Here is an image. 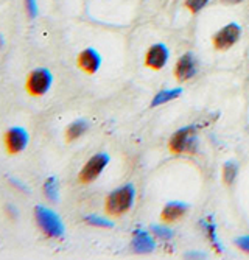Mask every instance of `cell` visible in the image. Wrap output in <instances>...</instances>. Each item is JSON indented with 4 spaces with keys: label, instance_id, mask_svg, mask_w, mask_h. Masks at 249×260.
Listing matches in <instances>:
<instances>
[{
    "label": "cell",
    "instance_id": "cell-1",
    "mask_svg": "<svg viewBox=\"0 0 249 260\" xmlns=\"http://www.w3.org/2000/svg\"><path fill=\"white\" fill-rule=\"evenodd\" d=\"M135 190L132 184H126L112 192L106 200V212L112 217L123 215L134 204Z\"/></svg>",
    "mask_w": 249,
    "mask_h": 260
},
{
    "label": "cell",
    "instance_id": "cell-2",
    "mask_svg": "<svg viewBox=\"0 0 249 260\" xmlns=\"http://www.w3.org/2000/svg\"><path fill=\"white\" fill-rule=\"evenodd\" d=\"M34 218H36L39 229L47 235V237L59 239L64 235V224L53 210L44 207V206H36L34 207Z\"/></svg>",
    "mask_w": 249,
    "mask_h": 260
},
{
    "label": "cell",
    "instance_id": "cell-3",
    "mask_svg": "<svg viewBox=\"0 0 249 260\" xmlns=\"http://www.w3.org/2000/svg\"><path fill=\"white\" fill-rule=\"evenodd\" d=\"M53 83V75L49 69H36L28 75L25 83V90L31 97H42L45 95Z\"/></svg>",
    "mask_w": 249,
    "mask_h": 260
},
{
    "label": "cell",
    "instance_id": "cell-4",
    "mask_svg": "<svg viewBox=\"0 0 249 260\" xmlns=\"http://www.w3.org/2000/svg\"><path fill=\"white\" fill-rule=\"evenodd\" d=\"M108 164H109V154H106V153H98V154L92 156V157H90V159L86 162V165L83 167V170L80 172V176H78L80 182L89 184V182L95 181V179L101 175V172L106 169V165H108Z\"/></svg>",
    "mask_w": 249,
    "mask_h": 260
},
{
    "label": "cell",
    "instance_id": "cell-5",
    "mask_svg": "<svg viewBox=\"0 0 249 260\" xmlns=\"http://www.w3.org/2000/svg\"><path fill=\"white\" fill-rule=\"evenodd\" d=\"M196 137H195V126H186L177 129L170 139V150L173 153H184V151H195Z\"/></svg>",
    "mask_w": 249,
    "mask_h": 260
},
{
    "label": "cell",
    "instance_id": "cell-6",
    "mask_svg": "<svg viewBox=\"0 0 249 260\" xmlns=\"http://www.w3.org/2000/svg\"><path fill=\"white\" fill-rule=\"evenodd\" d=\"M28 140H30V137H28L27 129L20 128V126L10 128L4 136V144H5V148H7L8 154L22 153L27 148Z\"/></svg>",
    "mask_w": 249,
    "mask_h": 260
},
{
    "label": "cell",
    "instance_id": "cell-7",
    "mask_svg": "<svg viewBox=\"0 0 249 260\" xmlns=\"http://www.w3.org/2000/svg\"><path fill=\"white\" fill-rule=\"evenodd\" d=\"M240 35H241L240 25H237L235 22H231L214 36V45L220 50L231 49V47L240 39Z\"/></svg>",
    "mask_w": 249,
    "mask_h": 260
},
{
    "label": "cell",
    "instance_id": "cell-8",
    "mask_svg": "<svg viewBox=\"0 0 249 260\" xmlns=\"http://www.w3.org/2000/svg\"><path fill=\"white\" fill-rule=\"evenodd\" d=\"M78 66L86 74H95L101 66V55L95 49H84L78 55Z\"/></svg>",
    "mask_w": 249,
    "mask_h": 260
},
{
    "label": "cell",
    "instance_id": "cell-9",
    "mask_svg": "<svg viewBox=\"0 0 249 260\" xmlns=\"http://www.w3.org/2000/svg\"><path fill=\"white\" fill-rule=\"evenodd\" d=\"M168 61V49L164 44H154L153 47H150V50L147 52V58L145 62L148 67L159 70L162 69Z\"/></svg>",
    "mask_w": 249,
    "mask_h": 260
},
{
    "label": "cell",
    "instance_id": "cell-10",
    "mask_svg": "<svg viewBox=\"0 0 249 260\" xmlns=\"http://www.w3.org/2000/svg\"><path fill=\"white\" fill-rule=\"evenodd\" d=\"M196 74V61H195V56L192 53H186L181 56V59L177 61L176 64V69H174V75L179 81H186V80H190L193 78Z\"/></svg>",
    "mask_w": 249,
    "mask_h": 260
},
{
    "label": "cell",
    "instance_id": "cell-11",
    "mask_svg": "<svg viewBox=\"0 0 249 260\" xmlns=\"http://www.w3.org/2000/svg\"><path fill=\"white\" fill-rule=\"evenodd\" d=\"M131 245L137 254H150L154 251V240L147 231H135Z\"/></svg>",
    "mask_w": 249,
    "mask_h": 260
},
{
    "label": "cell",
    "instance_id": "cell-12",
    "mask_svg": "<svg viewBox=\"0 0 249 260\" xmlns=\"http://www.w3.org/2000/svg\"><path fill=\"white\" fill-rule=\"evenodd\" d=\"M187 209H189V206L186 203L171 201L162 210V214H161L162 215V220H165V221H174V220L183 217L186 212H187Z\"/></svg>",
    "mask_w": 249,
    "mask_h": 260
},
{
    "label": "cell",
    "instance_id": "cell-13",
    "mask_svg": "<svg viewBox=\"0 0 249 260\" xmlns=\"http://www.w3.org/2000/svg\"><path fill=\"white\" fill-rule=\"evenodd\" d=\"M89 129V123L86 120H75L74 123L69 125V128L65 129V139L67 142H74L78 137H81L86 131Z\"/></svg>",
    "mask_w": 249,
    "mask_h": 260
},
{
    "label": "cell",
    "instance_id": "cell-14",
    "mask_svg": "<svg viewBox=\"0 0 249 260\" xmlns=\"http://www.w3.org/2000/svg\"><path fill=\"white\" fill-rule=\"evenodd\" d=\"M44 195L50 203H58L59 198V185H58V179L55 176H50L45 179L44 182Z\"/></svg>",
    "mask_w": 249,
    "mask_h": 260
},
{
    "label": "cell",
    "instance_id": "cell-15",
    "mask_svg": "<svg viewBox=\"0 0 249 260\" xmlns=\"http://www.w3.org/2000/svg\"><path fill=\"white\" fill-rule=\"evenodd\" d=\"M181 93H183V89L181 87H176V89H167V90H161L157 95L154 97V100L151 102V108H156V106H161L170 100H174L177 99Z\"/></svg>",
    "mask_w": 249,
    "mask_h": 260
},
{
    "label": "cell",
    "instance_id": "cell-16",
    "mask_svg": "<svg viewBox=\"0 0 249 260\" xmlns=\"http://www.w3.org/2000/svg\"><path fill=\"white\" fill-rule=\"evenodd\" d=\"M237 173H238V165L235 160H229L224 164L223 167V179L226 184H232L237 178Z\"/></svg>",
    "mask_w": 249,
    "mask_h": 260
},
{
    "label": "cell",
    "instance_id": "cell-17",
    "mask_svg": "<svg viewBox=\"0 0 249 260\" xmlns=\"http://www.w3.org/2000/svg\"><path fill=\"white\" fill-rule=\"evenodd\" d=\"M84 220H86V223L92 224V226H97V228H108V229L114 228V223H112V221H109V220H104V218H101V217H97V215H87Z\"/></svg>",
    "mask_w": 249,
    "mask_h": 260
},
{
    "label": "cell",
    "instance_id": "cell-18",
    "mask_svg": "<svg viewBox=\"0 0 249 260\" xmlns=\"http://www.w3.org/2000/svg\"><path fill=\"white\" fill-rule=\"evenodd\" d=\"M151 231H153L154 235H157V237L162 239V240H170L173 237V231L170 228H165V226H161V224H154L151 228Z\"/></svg>",
    "mask_w": 249,
    "mask_h": 260
},
{
    "label": "cell",
    "instance_id": "cell-19",
    "mask_svg": "<svg viewBox=\"0 0 249 260\" xmlns=\"http://www.w3.org/2000/svg\"><path fill=\"white\" fill-rule=\"evenodd\" d=\"M209 4V0H186V5L190 11L198 13Z\"/></svg>",
    "mask_w": 249,
    "mask_h": 260
},
{
    "label": "cell",
    "instance_id": "cell-20",
    "mask_svg": "<svg viewBox=\"0 0 249 260\" xmlns=\"http://www.w3.org/2000/svg\"><path fill=\"white\" fill-rule=\"evenodd\" d=\"M24 7L28 19H34L38 16V2L36 0H24Z\"/></svg>",
    "mask_w": 249,
    "mask_h": 260
},
{
    "label": "cell",
    "instance_id": "cell-21",
    "mask_svg": "<svg viewBox=\"0 0 249 260\" xmlns=\"http://www.w3.org/2000/svg\"><path fill=\"white\" fill-rule=\"evenodd\" d=\"M235 245L240 249H243L244 252H249V235H244V237L235 239Z\"/></svg>",
    "mask_w": 249,
    "mask_h": 260
},
{
    "label": "cell",
    "instance_id": "cell-22",
    "mask_svg": "<svg viewBox=\"0 0 249 260\" xmlns=\"http://www.w3.org/2000/svg\"><path fill=\"white\" fill-rule=\"evenodd\" d=\"M223 2H226V4H240V2H243V0H223Z\"/></svg>",
    "mask_w": 249,
    "mask_h": 260
},
{
    "label": "cell",
    "instance_id": "cell-23",
    "mask_svg": "<svg viewBox=\"0 0 249 260\" xmlns=\"http://www.w3.org/2000/svg\"><path fill=\"white\" fill-rule=\"evenodd\" d=\"M4 45H5V41H4V36H2V35H0V50H2V49H4Z\"/></svg>",
    "mask_w": 249,
    "mask_h": 260
}]
</instances>
